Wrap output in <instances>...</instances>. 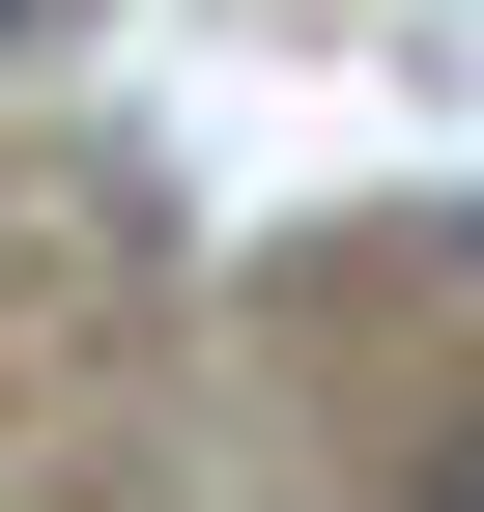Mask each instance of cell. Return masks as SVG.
Returning <instances> with one entry per match:
<instances>
[{"label":"cell","instance_id":"cell-1","mask_svg":"<svg viewBox=\"0 0 484 512\" xmlns=\"http://www.w3.org/2000/svg\"><path fill=\"white\" fill-rule=\"evenodd\" d=\"M29 29H57V0H0V57H29Z\"/></svg>","mask_w":484,"mask_h":512},{"label":"cell","instance_id":"cell-2","mask_svg":"<svg viewBox=\"0 0 484 512\" xmlns=\"http://www.w3.org/2000/svg\"><path fill=\"white\" fill-rule=\"evenodd\" d=\"M428 512H484V456H456V484H428Z\"/></svg>","mask_w":484,"mask_h":512}]
</instances>
